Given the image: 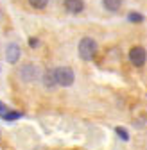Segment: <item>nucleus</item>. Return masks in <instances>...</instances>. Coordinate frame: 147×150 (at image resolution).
Wrapping results in <instances>:
<instances>
[{
    "label": "nucleus",
    "mask_w": 147,
    "mask_h": 150,
    "mask_svg": "<svg viewBox=\"0 0 147 150\" xmlns=\"http://www.w3.org/2000/svg\"><path fill=\"white\" fill-rule=\"evenodd\" d=\"M0 11H2V9H0Z\"/></svg>",
    "instance_id": "nucleus-15"
},
{
    "label": "nucleus",
    "mask_w": 147,
    "mask_h": 150,
    "mask_svg": "<svg viewBox=\"0 0 147 150\" xmlns=\"http://www.w3.org/2000/svg\"><path fill=\"white\" fill-rule=\"evenodd\" d=\"M20 116H22V112H20V111H6L4 115H2V118H4V120H7V122L16 120V118H20Z\"/></svg>",
    "instance_id": "nucleus-9"
},
{
    "label": "nucleus",
    "mask_w": 147,
    "mask_h": 150,
    "mask_svg": "<svg viewBox=\"0 0 147 150\" xmlns=\"http://www.w3.org/2000/svg\"><path fill=\"white\" fill-rule=\"evenodd\" d=\"M29 4H31L34 9H45L47 4H49V0H29Z\"/></svg>",
    "instance_id": "nucleus-10"
},
{
    "label": "nucleus",
    "mask_w": 147,
    "mask_h": 150,
    "mask_svg": "<svg viewBox=\"0 0 147 150\" xmlns=\"http://www.w3.org/2000/svg\"><path fill=\"white\" fill-rule=\"evenodd\" d=\"M20 77H22L25 82L34 81L36 77H38V68H36L34 64H25V66H22V70H20Z\"/></svg>",
    "instance_id": "nucleus-5"
},
{
    "label": "nucleus",
    "mask_w": 147,
    "mask_h": 150,
    "mask_svg": "<svg viewBox=\"0 0 147 150\" xmlns=\"http://www.w3.org/2000/svg\"><path fill=\"white\" fill-rule=\"evenodd\" d=\"M102 6L108 9V11H111V13H117L122 6V0H102Z\"/></svg>",
    "instance_id": "nucleus-8"
},
{
    "label": "nucleus",
    "mask_w": 147,
    "mask_h": 150,
    "mask_svg": "<svg viewBox=\"0 0 147 150\" xmlns=\"http://www.w3.org/2000/svg\"><path fill=\"white\" fill-rule=\"evenodd\" d=\"M115 132H117V134H118V136H120L124 141H127V139H129V134H127V130H126L124 127H117V129H115Z\"/></svg>",
    "instance_id": "nucleus-11"
},
{
    "label": "nucleus",
    "mask_w": 147,
    "mask_h": 150,
    "mask_svg": "<svg viewBox=\"0 0 147 150\" xmlns=\"http://www.w3.org/2000/svg\"><path fill=\"white\" fill-rule=\"evenodd\" d=\"M20 55H22V50H20V47H18L16 43H9L7 45V48H6V59H7V63H11V64L18 63V61H20Z\"/></svg>",
    "instance_id": "nucleus-4"
},
{
    "label": "nucleus",
    "mask_w": 147,
    "mask_h": 150,
    "mask_svg": "<svg viewBox=\"0 0 147 150\" xmlns=\"http://www.w3.org/2000/svg\"><path fill=\"white\" fill-rule=\"evenodd\" d=\"M127 20H129V22H136V23H140V22H143V16L138 14V13H131L129 16H127Z\"/></svg>",
    "instance_id": "nucleus-12"
},
{
    "label": "nucleus",
    "mask_w": 147,
    "mask_h": 150,
    "mask_svg": "<svg viewBox=\"0 0 147 150\" xmlns=\"http://www.w3.org/2000/svg\"><path fill=\"white\" fill-rule=\"evenodd\" d=\"M7 111V107H6V104H2L0 102V115H4V112Z\"/></svg>",
    "instance_id": "nucleus-14"
},
{
    "label": "nucleus",
    "mask_w": 147,
    "mask_h": 150,
    "mask_svg": "<svg viewBox=\"0 0 147 150\" xmlns=\"http://www.w3.org/2000/svg\"><path fill=\"white\" fill-rule=\"evenodd\" d=\"M54 73H56V82L58 86H63V88H68L74 84V81H76V75H74V70L70 66H59L54 70Z\"/></svg>",
    "instance_id": "nucleus-2"
},
{
    "label": "nucleus",
    "mask_w": 147,
    "mask_h": 150,
    "mask_svg": "<svg viewBox=\"0 0 147 150\" xmlns=\"http://www.w3.org/2000/svg\"><path fill=\"white\" fill-rule=\"evenodd\" d=\"M65 9L70 14H79L84 11V2L83 0H65Z\"/></svg>",
    "instance_id": "nucleus-6"
},
{
    "label": "nucleus",
    "mask_w": 147,
    "mask_h": 150,
    "mask_svg": "<svg viewBox=\"0 0 147 150\" xmlns=\"http://www.w3.org/2000/svg\"><path fill=\"white\" fill-rule=\"evenodd\" d=\"M29 45H31V47H38V40H36V38H31V40H29Z\"/></svg>",
    "instance_id": "nucleus-13"
},
{
    "label": "nucleus",
    "mask_w": 147,
    "mask_h": 150,
    "mask_svg": "<svg viewBox=\"0 0 147 150\" xmlns=\"http://www.w3.org/2000/svg\"><path fill=\"white\" fill-rule=\"evenodd\" d=\"M79 57L83 61H91L95 57V54H97V41L95 40H91V38H83V40L79 41Z\"/></svg>",
    "instance_id": "nucleus-1"
},
{
    "label": "nucleus",
    "mask_w": 147,
    "mask_h": 150,
    "mask_svg": "<svg viewBox=\"0 0 147 150\" xmlns=\"http://www.w3.org/2000/svg\"><path fill=\"white\" fill-rule=\"evenodd\" d=\"M129 61L135 64V66H143L145 64V61H147V52H145V48L143 47H133L131 50H129Z\"/></svg>",
    "instance_id": "nucleus-3"
},
{
    "label": "nucleus",
    "mask_w": 147,
    "mask_h": 150,
    "mask_svg": "<svg viewBox=\"0 0 147 150\" xmlns=\"http://www.w3.org/2000/svg\"><path fill=\"white\" fill-rule=\"evenodd\" d=\"M41 81H43V86L49 88V89H52L54 86H58V82H56V73H54V70H47V71L41 75Z\"/></svg>",
    "instance_id": "nucleus-7"
}]
</instances>
